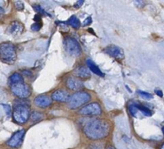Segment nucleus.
Returning a JSON list of instances; mask_svg holds the SVG:
<instances>
[{"mask_svg": "<svg viewBox=\"0 0 164 149\" xmlns=\"http://www.w3.org/2000/svg\"><path fill=\"white\" fill-rule=\"evenodd\" d=\"M107 54L111 55L112 57L117 59H124V51L121 47L115 46V45H110L105 49Z\"/></svg>", "mask_w": 164, "mask_h": 149, "instance_id": "1a4fd4ad", "label": "nucleus"}, {"mask_svg": "<svg viewBox=\"0 0 164 149\" xmlns=\"http://www.w3.org/2000/svg\"><path fill=\"white\" fill-rule=\"evenodd\" d=\"M138 108H137L136 104H131L129 106V111H130V113L131 114V116H135L137 114V111H138Z\"/></svg>", "mask_w": 164, "mask_h": 149, "instance_id": "aec40b11", "label": "nucleus"}, {"mask_svg": "<svg viewBox=\"0 0 164 149\" xmlns=\"http://www.w3.org/2000/svg\"><path fill=\"white\" fill-rule=\"evenodd\" d=\"M105 145L103 144H98V143H94L90 145V149H104Z\"/></svg>", "mask_w": 164, "mask_h": 149, "instance_id": "5701e85b", "label": "nucleus"}, {"mask_svg": "<svg viewBox=\"0 0 164 149\" xmlns=\"http://www.w3.org/2000/svg\"><path fill=\"white\" fill-rule=\"evenodd\" d=\"M87 65L89 67V70H90L91 72H93L94 74H98V75H100V76H103V75H104L102 72H101V71L99 69V67H98L95 64L93 60H91L90 59H89L87 60Z\"/></svg>", "mask_w": 164, "mask_h": 149, "instance_id": "2eb2a0df", "label": "nucleus"}, {"mask_svg": "<svg viewBox=\"0 0 164 149\" xmlns=\"http://www.w3.org/2000/svg\"><path fill=\"white\" fill-rule=\"evenodd\" d=\"M79 113L83 116H99L101 114V108L98 103H92L83 107Z\"/></svg>", "mask_w": 164, "mask_h": 149, "instance_id": "0eeeda50", "label": "nucleus"}, {"mask_svg": "<svg viewBox=\"0 0 164 149\" xmlns=\"http://www.w3.org/2000/svg\"><path fill=\"white\" fill-rule=\"evenodd\" d=\"M106 149H116V148H114V147H113V146H108Z\"/></svg>", "mask_w": 164, "mask_h": 149, "instance_id": "c756f323", "label": "nucleus"}, {"mask_svg": "<svg viewBox=\"0 0 164 149\" xmlns=\"http://www.w3.org/2000/svg\"><path fill=\"white\" fill-rule=\"evenodd\" d=\"M138 94L142 97V98H144V99H151L153 98V95L150 93H148V92H146V91H138Z\"/></svg>", "mask_w": 164, "mask_h": 149, "instance_id": "412c9836", "label": "nucleus"}, {"mask_svg": "<svg viewBox=\"0 0 164 149\" xmlns=\"http://www.w3.org/2000/svg\"><path fill=\"white\" fill-rule=\"evenodd\" d=\"M13 119L18 124H24L30 118V108L28 104L18 103L13 110Z\"/></svg>", "mask_w": 164, "mask_h": 149, "instance_id": "7ed1b4c3", "label": "nucleus"}, {"mask_svg": "<svg viewBox=\"0 0 164 149\" xmlns=\"http://www.w3.org/2000/svg\"><path fill=\"white\" fill-rule=\"evenodd\" d=\"M11 90L15 95L20 99H26L31 93L30 87L24 82L11 84Z\"/></svg>", "mask_w": 164, "mask_h": 149, "instance_id": "39448f33", "label": "nucleus"}, {"mask_svg": "<svg viewBox=\"0 0 164 149\" xmlns=\"http://www.w3.org/2000/svg\"><path fill=\"white\" fill-rule=\"evenodd\" d=\"M68 23L73 28H76V29H78V28L81 27V22L80 20H78L77 18L74 15H72L69 18V20L68 21Z\"/></svg>", "mask_w": 164, "mask_h": 149, "instance_id": "f3484780", "label": "nucleus"}, {"mask_svg": "<svg viewBox=\"0 0 164 149\" xmlns=\"http://www.w3.org/2000/svg\"><path fill=\"white\" fill-rule=\"evenodd\" d=\"M24 135H25V131L24 130L18 131L7 142V144L8 146L11 147V148H19L22 144Z\"/></svg>", "mask_w": 164, "mask_h": 149, "instance_id": "6e6552de", "label": "nucleus"}, {"mask_svg": "<svg viewBox=\"0 0 164 149\" xmlns=\"http://www.w3.org/2000/svg\"><path fill=\"white\" fill-rule=\"evenodd\" d=\"M91 96L87 92L85 91L76 92L69 97V99L68 100V107L70 109H76L89 102Z\"/></svg>", "mask_w": 164, "mask_h": 149, "instance_id": "20e7f679", "label": "nucleus"}, {"mask_svg": "<svg viewBox=\"0 0 164 149\" xmlns=\"http://www.w3.org/2000/svg\"><path fill=\"white\" fill-rule=\"evenodd\" d=\"M64 44L66 52L71 56L77 57L81 54V46L75 39L68 37L64 39Z\"/></svg>", "mask_w": 164, "mask_h": 149, "instance_id": "423d86ee", "label": "nucleus"}, {"mask_svg": "<svg viewBox=\"0 0 164 149\" xmlns=\"http://www.w3.org/2000/svg\"><path fill=\"white\" fill-rule=\"evenodd\" d=\"M109 128V124L106 120L93 119L85 124L84 132L88 138L92 140H101L108 136Z\"/></svg>", "mask_w": 164, "mask_h": 149, "instance_id": "f257e3e1", "label": "nucleus"}, {"mask_svg": "<svg viewBox=\"0 0 164 149\" xmlns=\"http://www.w3.org/2000/svg\"><path fill=\"white\" fill-rule=\"evenodd\" d=\"M160 149H164V144H163V146L161 147V148H160Z\"/></svg>", "mask_w": 164, "mask_h": 149, "instance_id": "7c9ffc66", "label": "nucleus"}, {"mask_svg": "<svg viewBox=\"0 0 164 149\" xmlns=\"http://www.w3.org/2000/svg\"><path fill=\"white\" fill-rule=\"evenodd\" d=\"M52 98L48 95H39L34 99V103L39 108H47L52 104Z\"/></svg>", "mask_w": 164, "mask_h": 149, "instance_id": "9b49d317", "label": "nucleus"}, {"mask_svg": "<svg viewBox=\"0 0 164 149\" xmlns=\"http://www.w3.org/2000/svg\"><path fill=\"white\" fill-rule=\"evenodd\" d=\"M34 9H35V11H36L39 14H44V15H47V12H45V11L44 9L42 8L39 5H34L33 6Z\"/></svg>", "mask_w": 164, "mask_h": 149, "instance_id": "4be33fe9", "label": "nucleus"}, {"mask_svg": "<svg viewBox=\"0 0 164 149\" xmlns=\"http://www.w3.org/2000/svg\"><path fill=\"white\" fill-rule=\"evenodd\" d=\"M136 106L137 108H138V110L140 111L144 116H151L152 112H151V111H150L149 108H147V107H145V106H143V105L142 104H136Z\"/></svg>", "mask_w": 164, "mask_h": 149, "instance_id": "a211bd4d", "label": "nucleus"}, {"mask_svg": "<svg viewBox=\"0 0 164 149\" xmlns=\"http://www.w3.org/2000/svg\"><path fill=\"white\" fill-rule=\"evenodd\" d=\"M66 87L72 91H79L84 88L83 83L77 78L69 77L68 78L65 82Z\"/></svg>", "mask_w": 164, "mask_h": 149, "instance_id": "9d476101", "label": "nucleus"}, {"mask_svg": "<svg viewBox=\"0 0 164 149\" xmlns=\"http://www.w3.org/2000/svg\"><path fill=\"white\" fill-rule=\"evenodd\" d=\"M155 93L157 95H159V97H163V91L161 90H159V89H155Z\"/></svg>", "mask_w": 164, "mask_h": 149, "instance_id": "cd10ccee", "label": "nucleus"}, {"mask_svg": "<svg viewBox=\"0 0 164 149\" xmlns=\"http://www.w3.org/2000/svg\"><path fill=\"white\" fill-rule=\"evenodd\" d=\"M163 134H164V127H163Z\"/></svg>", "mask_w": 164, "mask_h": 149, "instance_id": "2f4dec72", "label": "nucleus"}, {"mask_svg": "<svg viewBox=\"0 0 164 149\" xmlns=\"http://www.w3.org/2000/svg\"><path fill=\"white\" fill-rule=\"evenodd\" d=\"M9 80H10V83H11V84L24 82L23 77L21 74H19V73H14V74H11Z\"/></svg>", "mask_w": 164, "mask_h": 149, "instance_id": "dca6fc26", "label": "nucleus"}, {"mask_svg": "<svg viewBox=\"0 0 164 149\" xmlns=\"http://www.w3.org/2000/svg\"><path fill=\"white\" fill-rule=\"evenodd\" d=\"M3 107L4 108V109H5V111H6V113H7V115L8 116H11V106L8 104H3Z\"/></svg>", "mask_w": 164, "mask_h": 149, "instance_id": "a878e982", "label": "nucleus"}, {"mask_svg": "<svg viewBox=\"0 0 164 149\" xmlns=\"http://www.w3.org/2000/svg\"><path fill=\"white\" fill-rule=\"evenodd\" d=\"M44 118V114L40 113V112H37V111H34L31 114V119L33 121H39L40 119Z\"/></svg>", "mask_w": 164, "mask_h": 149, "instance_id": "6ab92c4d", "label": "nucleus"}, {"mask_svg": "<svg viewBox=\"0 0 164 149\" xmlns=\"http://www.w3.org/2000/svg\"><path fill=\"white\" fill-rule=\"evenodd\" d=\"M69 95L64 90H56L52 95V99L58 102H68Z\"/></svg>", "mask_w": 164, "mask_h": 149, "instance_id": "f8f14e48", "label": "nucleus"}, {"mask_svg": "<svg viewBox=\"0 0 164 149\" xmlns=\"http://www.w3.org/2000/svg\"><path fill=\"white\" fill-rule=\"evenodd\" d=\"M15 47L11 43H3L0 44V59L6 64H12L16 60Z\"/></svg>", "mask_w": 164, "mask_h": 149, "instance_id": "f03ea898", "label": "nucleus"}, {"mask_svg": "<svg viewBox=\"0 0 164 149\" xmlns=\"http://www.w3.org/2000/svg\"><path fill=\"white\" fill-rule=\"evenodd\" d=\"M15 7H16L17 10H19V11H21L24 8V5H23V3L22 2H20V1H17L15 3Z\"/></svg>", "mask_w": 164, "mask_h": 149, "instance_id": "393cba45", "label": "nucleus"}, {"mask_svg": "<svg viewBox=\"0 0 164 149\" xmlns=\"http://www.w3.org/2000/svg\"><path fill=\"white\" fill-rule=\"evenodd\" d=\"M41 23H39V22H35L33 24L31 25V29L34 31H37V30H39L40 28H41Z\"/></svg>", "mask_w": 164, "mask_h": 149, "instance_id": "b1692460", "label": "nucleus"}, {"mask_svg": "<svg viewBox=\"0 0 164 149\" xmlns=\"http://www.w3.org/2000/svg\"><path fill=\"white\" fill-rule=\"evenodd\" d=\"M83 3H84V1H81H81H78L77 3L75 4V7H77V8H79L81 6L83 5Z\"/></svg>", "mask_w": 164, "mask_h": 149, "instance_id": "c85d7f7f", "label": "nucleus"}, {"mask_svg": "<svg viewBox=\"0 0 164 149\" xmlns=\"http://www.w3.org/2000/svg\"><path fill=\"white\" fill-rule=\"evenodd\" d=\"M74 74H76V76L81 78V79H88L89 77H90V72H89V69L85 67H77L74 71Z\"/></svg>", "mask_w": 164, "mask_h": 149, "instance_id": "4468645a", "label": "nucleus"}, {"mask_svg": "<svg viewBox=\"0 0 164 149\" xmlns=\"http://www.w3.org/2000/svg\"><path fill=\"white\" fill-rule=\"evenodd\" d=\"M7 31L9 34H11L12 35H18L23 31V26L21 22L15 21V22H11V25L9 26Z\"/></svg>", "mask_w": 164, "mask_h": 149, "instance_id": "ddd939ff", "label": "nucleus"}, {"mask_svg": "<svg viewBox=\"0 0 164 149\" xmlns=\"http://www.w3.org/2000/svg\"><path fill=\"white\" fill-rule=\"evenodd\" d=\"M92 22V19H91V17H88L86 20H85V22H84V26H89L90 23Z\"/></svg>", "mask_w": 164, "mask_h": 149, "instance_id": "bb28decb", "label": "nucleus"}]
</instances>
